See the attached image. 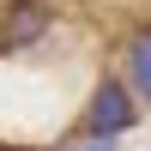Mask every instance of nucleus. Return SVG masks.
<instances>
[{
  "label": "nucleus",
  "instance_id": "f03ea898",
  "mask_svg": "<svg viewBox=\"0 0 151 151\" xmlns=\"http://www.w3.org/2000/svg\"><path fill=\"white\" fill-rule=\"evenodd\" d=\"M48 24H55V12H48L42 0H12L6 18H0V42H6V48H30Z\"/></svg>",
  "mask_w": 151,
  "mask_h": 151
},
{
  "label": "nucleus",
  "instance_id": "f257e3e1",
  "mask_svg": "<svg viewBox=\"0 0 151 151\" xmlns=\"http://www.w3.org/2000/svg\"><path fill=\"white\" fill-rule=\"evenodd\" d=\"M85 121H91L97 139L127 133V127H133V91H127L121 79H103V85H97V97H91V115H85Z\"/></svg>",
  "mask_w": 151,
  "mask_h": 151
},
{
  "label": "nucleus",
  "instance_id": "7ed1b4c3",
  "mask_svg": "<svg viewBox=\"0 0 151 151\" xmlns=\"http://www.w3.org/2000/svg\"><path fill=\"white\" fill-rule=\"evenodd\" d=\"M127 91L133 97H151V30H133L127 36Z\"/></svg>",
  "mask_w": 151,
  "mask_h": 151
},
{
  "label": "nucleus",
  "instance_id": "20e7f679",
  "mask_svg": "<svg viewBox=\"0 0 151 151\" xmlns=\"http://www.w3.org/2000/svg\"><path fill=\"white\" fill-rule=\"evenodd\" d=\"M109 145H115V139H91V145H79V151H109Z\"/></svg>",
  "mask_w": 151,
  "mask_h": 151
}]
</instances>
